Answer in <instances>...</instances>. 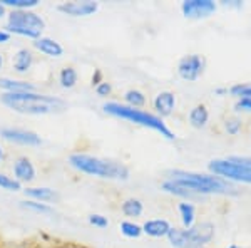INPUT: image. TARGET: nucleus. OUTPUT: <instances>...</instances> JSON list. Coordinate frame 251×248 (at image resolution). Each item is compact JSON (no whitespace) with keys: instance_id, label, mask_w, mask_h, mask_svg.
Listing matches in <instances>:
<instances>
[{"instance_id":"obj_1","label":"nucleus","mask_w":251,"mask_h":248,"mask_svg":"<svg viewBox=\"0 0 251 248\" xmlns=\"http://www.w3.org/2000/svg\"><path fill=\"white\" fill-rule=\"evenodd\" d=\"M0 103L7 109L19 114L25 116H47V114H59L66 111L67 103L59 96L42 94L39 91L30 92H2Z\"/></svg>"},{"instance_id":"obj_2","label":"nucleus","mask_w":251,"mask_h":248,"mask_svg":"<svg viewBox=\"0 0 251 248\" xmlns=\"http://www.w3.org/2000/svg\"><path fill=\"white\" fill-rule=\"evenodd\" d=\"M166 180L183 186L198 198H204L209 194H223V196H231L238 194V188L233 183L223 180L220 176L208 173H196V171H184V169H169L166 173Z\"/></svg>"},{"instance_id":"obj_3","label":"nucleus","mask_w":251,"mask_h":248,"mask_svg":"<svg viewBox=\"0 0 251 248\" xmlns=\"http://www.w3.org/2000/svg\"><path fill=\"white\" fill-rule=\"evenodd\" d=\"M69 165L75 171L87 174V176L100 178V180L127 181L129 176H131V171L124 163L92 156V154L87 153H72L69 156Z\"/></svg>"},{"instance_id":"obj_4","label":"nucleus","mask_w":251,"mask_h":248,"mask_svg":"<svg viewBox=\"0 0 251 248\" xmlns=\"http://www.w3.org/2000/svg\"><path fill=\"white\" fill-rule=\"evenodd\" d=\"M102 111L112 117H119V119H124V121H127V123L152 129V131L161 134V136L166 138L168 141L176 139V134L169 129V126L164 123V119H161L159 116L152 114V112L144 111V109L129 108V106H126L124 103L109 101V103L102 104Z\"/></svg>"},{"instance_id":"obj_5","label":"nucleus","mask_w":251,"mask_h":248,"mask_svg":"<svg viewBox=\"0 0 251 248\" xmlns=\"http://www.w3.org/2000/svg\"><path fill=\"white\" fill-rule=\"evenodd\" d=\"M12 35H20L32 40L42 37V32L46 29V20L34 10H9L3 27Z\"/></svg>"},{"instance_id":"obj_6","label":"nucleus","mask_w":251,"mask_h":248,"mask_svg":"<svg viewBox=\"0 0 251 248\" xmlns=\"http://www.w3.org/2000/svg\"><path fill=\"white\" fill-rule=\"evenodd\" d=\"M208 169L214 176H220L223 180L233 183V185H236V183L251 185V169L238 163L233 156L211 160L208 163Z\"/></svg>"},{"instance_id":"obj_7","label":"nucleus","mask_w":251,"mask_h":248,"mask_svg":"<svg viewBox=\"0 0 251 248\" xmlns=\"http://www.w3.org/2000/svg\"><path fill=\"white\" fill-rule=\"evenodd\" d=\"M0 138L7 143L17 144V146H29V148H37L44 143L42 138L35 131L25 128H2L0 129Z\"/></svg>"},{"instance_id":"obj_8","label":"nucleus","mask_w":251,"mask_h":248,"mask_svg":"<svg viewBox=\"0 0 251 248\" xmlns=\"http://www.w3.org/2000/svg\"><path fill=\"white\" fill-rule=\"evenodd\" d=\"M206 60L203 55L200 54H188L183 55L177 62V74L181 79L188 81V83H194L201 77L204 72Z\"/></svg>"},{"instance_id":"obj_9","label":"nucleus","mask_w":251,"mask_h":248,"mask_svg":"<svg viewBox=\"0 0 251 248\" xmlns=\"http://www.w3.org/2000/svg\"><path fill=\"white\" fill-rule=\"evenodd\" d=\"M218 3L213 0H184L181 3V12L186 19L191 20H201L208 19L216 12Z\"/></svg>"},{"instance_id":"obj_10","label":"nucleus","mask_w":251,"mask_h":248,"mask_svg":"<svg viewBox=\"0 0 251 248\" xmlns=\"http://www.w3.org/2000/svg\"><path fill=\"white\" fill-rule=\"evenodd\" d=\"M57 10L67 17H89L99 10V3L92 2V0H72V2L59 3Z\"/></svg>"},{"instance_id":"obj_11","label":"nucleus","mask_w":251,"mask_h":248,"mask_svg":"<svg viewBox=\"0 0 251 248\" xmlns=\"http://www.w3.org/2000/svg\"><path fill=\"white\" fill-rule=\"evenodd\" d=\"M12 176L17 180L20 185H29L37 176V169H35L34 163L27 156H19L12 165Z\"/></svg>"},{"instance_id":"obj_12","label":"nucleus","mask_w":251,"mask_h":248,"mask_svg":"<svg viewBox=\"0 0 251 248\" xmlns=\"http://www.w3.org/2000/svg\"><path fill=\"white\" fill-rule=\"evenodd\" d=\"M152 108L156 111V116L168 117L173 114V111L176 109V96L171 91H161L157 92L154 101H152Z\"/></svg>"},{"instance_id":"obj_13","label":"nucleus","mask_w":251,"mask_h":248,"mask_svg":"<svg viewBox=\"0 0 251 248\" xmlns=\"http://www.w3.org/2000/svg\"><path fill=\"white\" fill-rule=\"evenodd\" d=\"M27 200H34L40 203H57L59 200V193L54 188H49V186H25L24 188Z\"/></svg>"},{"instance_id":"obj_14","label":"nucleus","mask_w":251,"mask_h":248,"mask_svg":"<svg viewBox=\"0 0 251 248\" xmlns=\"http://www.w3.org/2000/svg\"><path fill=\"white\" fill-rule=\"evenodd\" d=\"M32 46H34L35 51H39L40 54L47 55V57H52V59H59L64 55V47L62 44L59 42V40L52 39V37H40L37 40H34L32 42Z\"/></svg>"},{"instance_id":"obj_15","label":"nucleus","mask_w":251,"mask_h":248,"mask_svg":"<svg viewBox=\"0 0 251 248\" xmlns=\"http://www.w3.org/2000/svg\"><path fill=\"white\" fill-rule=\"evenodd\" d=\"M141 226H143V233L151 238L168 237L169 230L173 228L171 223L166 218H151V220H148V221H144Z\"/></svg>"},{"instance_id":"obj_16","label":"nucleus","mask_w":251,"mask_h":248,"mask_svg":"<svg viewBox=\"0 0 251 248\" xmlns=\"http://www.w3.org/2000/svg\"><path fill=\"white\" fill-rule=\"evenodd\" d=\"M32 66H34V54H32V51L27 47H20L14 54V59H12V69L17 74H27L32 69Z\"/></svg>"},{"instance_id":"obj_17","label":"nucleus","mask_w":251,"mask_h":248,"mask_svg":"<svg viewBox=\"0 0 251 248\" xmlns=\"http://www.w3.org/2000/svg\"><path fill=\"white\" fill-rule=\"evenodd\" d=\"M0 89L3 92H30L37 91V87L25 79H12V77H0Z\"/></svg>"},{"instance_id":"obj_18","label":"nucleus","mask_w":251,"mask_h":248,"mask_svg":"<svg viewBox=\"0 0 251 248\" xmlns=\"http://www.w3.org/2000/svg\"><path fill=\"white\" fill-rule=\"evenodd\" d=\"M188 121L189 124L193 126L194 129H203L209 121V111L204 104H196L194 108L189 111L188 114Z\"/></svg>"},{"instance_id":"obj_19","label":"nucleus","mask_w":251,"mask_h":248,"mask_svg":"<svg viewBox=\"0 0 251 248\" xmlns=\"http://www.w3.org/2000/svg\"><path fill=\"white\" fill-rule=\"evenodd\" d=\"M20 208L30 211V213L40 215V217H54V215H55L54 205H49V203H40V201H34V200H24V201H20Z\"/></svg>"},{"instance_id":"obj_20","label":"nucleus","mask_w":251,"mask_h":248,"mask_svg":"<svg viewBox=\"0 0 251 248\" xmlns=\"http://www.w3.org/2000/svg\"><path fill=\"white\" fill-rule=\"evenodd\" d=\"M177 211H179L183 228H191L194 223H196V206L191 201H181L177 205Z\"/></svg>"},{"instance_id":"obj_21","label":"nucleus","mask_w":251,"mask_h":248,"mask_svg":"<svg viewBox=\"0 0 251 248\" xmlns=\"http://www.w3.org/2000/svg\"><path fill=\"white\" fill-rule=\"evenodd\" d=\"M121 211H123L124 217H127L129 220H134L144 213V205L137 198H127V200L121 203Z\"/></svg>"},{"instance_id":"obj_22","label":"nucleus","mask_w":251,"mask_h":248,"mask_svg":"<svg viewBox=\"0 0 251 248\" xmlns=\"http://www.w3.org/2000/svg\"><path fill=\"white\" fill-rule=\"evenodd\" d=\"M77 81H79V74H77V71H75V67L67 66V67L60 69V72H59V86L62 89H67V91H69V89L75 87Z\"/></svg>"},{"instance_id":"obj_23","label":"nucleus","mask_w":251,"mask_h":248,"mask_svg":"<svg viewBox=\"0 0 251 248\" xmlns=\"http://www.w3.org/2000/svg\"><path fill=\"white\" fill-rule=\"evenodd\" d=\"M124 104L129 108H136V109H143L146 104V96L143 91L139 89H127L124 92Z\"/></svg>"},{"instance_id":"obj_24","label":"nucleus","mask_w":251,"mask_h":248,"mask_svg":"<svg viewBox=\"0 0 251 248\" xmlns=\"http://www.w3.org/2000/svg\"><path fill=\"white\" fill-rule=\"evenodd\" d=\"M7 10H34L39 7V0H0Z\"/></svg>"},{"instance_id":"obj_25","label":"nucleus","mask_w":251,"mask_h":248,"mask_svg":"<svg viewBox=\"0 0 251 248\" xmlns=\"http://www.w3.org/2000/svg\"><path fill=\"white\" fill-rule=\"evenodd\" d=\"M119 230L126 238H139L141 235H143V226L137 225L132 220H126V221L121 223Z\"/></svg>"},{"instance_id":"obj_26","label":"nucleus","mask_w":251,"mask_h":248,"mask_svg":"<svg viewBox=\"0 0 251 248\" xmlns=\"http://www.w3.org/2000/svg\"><path fill=\"white\" fill-rule=\"evenodd\" d=\"M0 190L10 191V193H17V191H22L24 188L14 176L0 171Z\"/></svg>"},{"instance_id":"obj_27","label":"nucleus","mask_w":251,"mask_h":248,"mask_svg":"<svg viewBox=\"0 0 251 248\" xmlns=\"http://www.w3.org/2000/svg\"><path fill=\"white\" fill-rule=\"evenodd\" d=\"M229 94L234 96L236 99H243V97L251 99V83L234 84V86L229 87Z\"/></svg>"},{"instance_id":"obj_28","label":"nucleus","mask_w":251,"mask_h":248,"mask_svg":"<svg viewBox=\"0 0 251 248\" xmlns=\"http://www.w3.org/2000/svg\"><path fill=\"white\" fill-rule=\"evenodd\" d=\"M241 128H243V123L240 117H228V119L225 121L226 133L231 134V136H236V134L241 131Z\"/></svg>"},{"instance_id":"obj_29","label":"nucleus","mask_w":251,"mask_h":248,"mask_svg":"<svg viewBox=\"0 0 251 248\" xmlns=\"http://www.w3.org/2000/svg\"><path fill=\"white\" fill-rule=\"evenodd\" d=\"M87 221H89V225H92L94 228H107L109 226V220L107 217H104V215H100V213H92V215H89V218H87Z\"/></svg>"},{"instance_id":"obj_30","label":"nucleus","mask_w":251,"mask_h":248,"mask_svg":"<svg viewBox=\"0 0 251 248\" xmlns=\"http://www.w3.org/2000/svg\"><path fill=\"white\" fill-rule=\"evenodd\" d=\"M94 89H96V94L99 97H107L112 94V84L107 83V81H102V83L97 84Z\"/></svg>"},{"instance_id":"obj_31","label":"nucleus","mask_w":251,"mask_h":248,"mask_svg":"<svg viewBox=\"0 0 251 248\" xmlns=\"http://www.w3.org/2000/svg\"><path fill=\"white\" fill-rule=\"evenodd\" d=\"M234 109H236V111L251 112V99H248V97H243V99H238V101H236V104H234Z\"/></svg>"},{"instance_id":"obj_32","label":"nucleus","mask_w":251,"mask_h":248,"mask_svg":"<svg viewBox=\"0 0 251 248\" xmlns=\"http://www.w3.org/2000/svg\"><path fill=\"white\" fill-rule=\"evenodd\" d=\"M221 5L223 7H228V9H241L243 2H241V0H223Z\"/></svg>"},{"instance_id":"obj_33","label":"nucleus","mask_w":251,"mask_h":248,"mask_svg":"<svg viewBox=\"0 0 251 248\" xmlns=\"http://www.w3.org/2000/svg\"><path fill=\"white\" fill-rule=\"evenodd\" d=\"M104 81L102 77V71H99V69H96L94 74H92V87H96L97 84H100Z\"/></svg>"},{"instance_id":"obj_34","label":"nucleus","mask_w":251,"mask_h":248,"mask_svg":"<svg viewBox=\"0 0 251 248\" xmlns=\"http://www.w3.org/2000/svg\"><path fill=\"white\" fill-rule=\"evenodd\" d=\"M234 160H236L238 163H241V165H245L246 168L251 169V156H233Z\"/></svg>"},{"instance_id":"obj_35","label":"nucleus","mask_w":251,"mask_h":248,"mask_svg":"<svg viewBox=\"0 0 251 248\" xmlns=\"http://www.w3.org/2000/svg\"><path fill=\"white\" fill-rule=\"evenodd\" d=\"M10 39H12V35L2 27V29H0V46H2V44H7Z\"/></svg>"},{"instance_id":"obj_36","label":"nucleus","mask_w":251,"mask_h":248,"mask_svg":"<svg viewBox=\"0 0 251 248\" xmlns=\"http://www.w3.org/2000/svg\"><path fill=\"white\" fill-rule=\"evenodd\" d=\"M228 92H229V89H228V87H216V89H214V94L220 96V97L228 96Z\"/></svg>"},{"instance_id":"obj_37","label":"nucleus","mask_w":251,"mask_h":248,"mask_svg":"<svg viewBox=\"0 0 251 248\" xmlns=\"http://www.w3.org/2000/svg\"><path fill=\"white\" fill-rule=\"evenodd\" d=\"M7 14H9V10L3 7V3L0 2V19H7Z\"/></svg>"},{"instance_id":"obj_38","label":"nucleus","mask_w":251,"mask_h":248,"mask_svg":"<svg viewBox=\"0 0 251 248\" xmlns=\"http://www.w3.org/2000/svg\"><path fill=\"white\" fill-rule=\"evenodd\" d=\"M3 158H5V151H3V146L0 144V163L3 161Z\"/></svg>"},{"instance_id":"obj_39","label":"nucleus","mask_w":251,"mask_h":248,"mask_svg":"<svg viewBox=\"0 0 251 248\" xmlns=\"http://www.w3.org/2000/svg\"><path fill=\"white\" fill-rule=\"evenodd\" d=\"M3 69V54H0V71Z\"/></svg>"},{"instance_id":"obj_40","label":"nucleus","mask_w":251,"mask_h":248,"mask_svg":"<svg viewBox=\"0 0 251 248\" xmlns=\"http://www.w3.org/2000/svg\"><path fill=\"white\" fill-rule=\"evenodd\" d=\"M228 248H245V247H240V245H236V243H233V245H229Z\"/></svg>"},{"instance_id":"obj_41","label":"nucleus","mask_w":251,"mask_h":248,"mask_svg":"<svg viewBox=\"0 0 251 248\" xmlns=\"http://www.w3.org/2000/svg\"><path fill=\"white\" fill-rule=\"evenodd\" d=\"M69 248H84V247H69Z\"/></svg>"}]
</instances>
